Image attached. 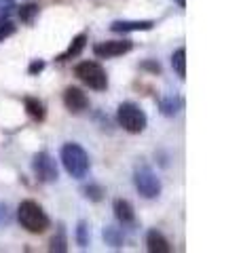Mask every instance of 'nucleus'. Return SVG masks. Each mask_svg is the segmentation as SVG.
Listing matches in <instances>:
<instances>
[{"label": "nucleus", "instance_id": "1", "mask_svg": "<svg viewBox=\"0 0 241 253\" xmlns=\"http://www.w3.org/2000/svg\"><path fill=\"white\" fill-rule=\"evenodd\" d=\"M17 219L21 228H26L28 232L32 234H43L47 228L51 226L49 215L45 213V209L40 207L36 201H21L17 207Z\"/></svg>", "mask_w": 241, "mask_h": 253}, {"label": "nucleus", "instance_id": "2", "mask_svg": "<svg viewBox=\"0 0 241 253\" xmlns=\"http://www.w3.org/2000/svg\"><path fill=\"white\" fill-rule=\"evenodd\" d=\"M60 156H61V165L68 171V175L76 179H83L87 175V171H89V154L85 152L83 146L74 144V141L63 144Z\"/></svg>", "mask_w": 241, "mask_h": 253}, {"label": "nucleus", "instance_id": "3", "mask_svg": "<svg viewBox=\"0 0 241 253\" xmlns=\"http://www.w3.org/2000/svg\"><path fill=\"white\" fill-rule=\"evenodd\" d=\"M117 121L127 133H142L148 125V118L144 114V110L138 104H133V101H123L119 106Z\"/></svg>", "mask_w": 241, "mask_h": 253}, {"label": "nucleus", "instance_id": "4", "mask_svg": "<svg viewBox=\"0 0 241 253\" xmlns=\"http://www.w3.org/2000/svg\"><path fill=\"white\" fill-rule=\"evenodd\" d=\"M74 74L93 91H106L108 89V76L98 61H80L74 68Z\"/></svg>", "mask_w": 241, "mask_h": 253}, {"label": "nucleus", "instance_id": "5", "mask_svg": "<svg viewBox=\"0 0 241 253\" xmlns=\"http://www.w3.org/2000/svg\"><path fill=\"white\" fill-rule=\"evenodd\" d=\"M133 184L144 199H157L161 194V181L148 167H138L133 171Z\"/></svg>", "mask_w": 241, "mask_h": 253}, {"label": "nucleus", "instance_id": "6", "mask_svg": "<svg viewBox=\"0 0 241 253\" xmlns=\"http://www.w3.org/2000/svg\"><path fill=\"white\" fill-rule=\"evenodd\" d=\"M32 169H34V175L38 181H45V184H51V181L58 179L60 171H58V163L49 152H38L32 158Z\"/></svg>", "mask_w": 241, "mask_h": 253}, {"label": "nucleus", "instance_id": "7", "mask_svg": "<svg viewBox=\"0 0 241 253\" xmlns=\"http://www.w3.org/2000/svg\"><path fill=\"white\" fill-rule=\"evenodd\" d=\"M133 49L131 41H106V42H98L93 46V53L102 59H110V57H119V55H125Z\"/></svg>", "mask_w": 241, "mask_h": 253}, {"label": "nucleus", "instance_id": "8", "mask_svg": "<svg viewBox=\"0 0 241 253\" xmlns=\"http://www.w3.org/2000/svg\"><path fill=\"white\" fill-rule=\"evenodd\" d=\"M155 28V21L150 19H119L110 23V30L117 34H129V32H148Z\"/></svg>", "mask_w": 241, "mask_h": 253}, {"label": "nucleus", "instance_id": "9", "mask_svg": "<svg viewBox=\"0 0 241 253\" xmlns=\"http://www.w3.org/2000/svg\"><path fill=\"white\" fill-rule=\"evenodd\" d=\"M63 104H66L70 112L80 114L83 110L89 108V97L80 89H76V86H68V89L63 91Z\"/></svg>", "mask_w": 241, "mask_h": 253}, {"label": "nucleus", "instance_id": "10", "mask_svg": "<svg viewBox=\"0 0 241 253\" xmlns=\"http://www.w3.org/2000/svg\"><path fill=\"white\" fill-rule=\"evenodd\" d=\"M146 245H148V251H152V253H170V251H174L170 241H167L159 230H150L146 234Z\"/></svg>", "mask_w": 241, "mask_h": 253}, {"label": "nucleus", "instance_id": "11", "mask_svg": "<svg viewBox=\"0 0 241 253\" xmlns=\"http://www.w3.org/2000/svg\"><path fill=\"white\" fill-rule=\"evenodd\" d=\"M112 207H115V215H117V219L120 221V224H133L135 213H133V207H131V203H129V201L117 199Z\"/></svg>", "mask_w": 241, "mask_h": 253}, {"label": "nucleus", "instance_id": "12", "mask_svg": "<svg viewBox=\"0 0 241 253\" xmlns=\"http://www.w3.org/2000/svg\"><path fill=\"white\" fill-rule=\"evenodd\" d=\"M85 46H87V34H78L74 41H72V44L66 49V53H61L58 57V61H68L72 57H76V55H80V51H83Z\"/></svg>", "mask_w": 241, "mask_h": 253}, {"label": "nucleus", "instance_id": "13", "mask_svg": "<svg viewBox=\"0 0 241 253\" xmlns=\"http://www.w3.org/2000/svg\"><path fill=\"white\" fill-rule=\"evenodd\" d=\"M23 106H26V112L34 118V121H45V106H43V101H38L36 97H26L23 99Z\"/></svg>", "mask_w": 241, "mask_h": 253}, {"label": "nucleus", "instance_id": "14", "mask_svg": "<svg viewBox=\"0 0 241 253\" xmlns=\"http://www.w3.org/2000/svg\"><path fill=\"white\" fill-rule=\"evenodd\" d=\"M172 68L180 78L186 76V49H178L172 55Z\"/></svg>", "mask_w": 241, "mask_h": 253}, {"label": "nucleus", "instance_id": "15", "mask_svg": "<svg viewBox=\"0 0 241 253\" xmlns=\"http://www.w3.org/2000/svg\"><path fill=\"white\" fill-rule=\"evenodd\" d=\"M180 106H182V101L178 97H174V95H170V97H165V99H161V112H163L165 116L178 114Z\"/></svg>", "mask_w": 241, "mask_h": 253}, {"label": "nucleus", "instance_id": "16", "mask_svg": "<svg viewBox=\"0 0 241 253\" xmlns=\"http://www.w3.org/2000/svg\"><path fill=\"white\" fill-rule=\"evenodd\" d=\"M38 13H40V6L38 4H26V6H21L19 9V17L23 23H34V19L38 17Z\"/></svg>", "mask_w": 241, "mask_h": 253}, {"label": "nucleus", "instance_id": "17", "mask_svg": "<svg viewBox=\"0 0 241 253\" xmlns=\"http://www.w3.org/2000/svg\"><path fill=\"white\" fill-rule=\"evenodd\" d=\"M51 251H58V253H63V251H68V241H66V234H63V228L60 226V230L58 234L51 239Z\"/></svg>", "mask_w": 241, "mask_h": 253}, {"label": "nucleus", "instance_id": "18", "mask_svg": "<svg viewBox=\"0 0 241 253\" xmlns=\"http://www.w3.org/2000/svg\"><path fill=\"white\" fill-rule=\"evenodd\" d=\"M76 243H78V247H83V249H87V245H89V226H87V221H78Z\"/></svg>", "mask_w": 241, "mask_h": 253}, {"label": "nucleus", "instance_id": "19", "mask_svg": "<svg viewBox=\"0 0 241 253\" xmlns=\"http://www.w3.org/2000/svg\"><path fill=\"white\" fill-rule=\"evenodd\" d=\"M104 239H106L108 245H112V247H120V245H123V234H120L119 228H106V230H104Z\"/></svg>", "mask_w": 241, "mask_h": 253}, {"label": "nucleus", "instance_id": "20", "mask_svg": "<svg viewBox=\"0 0 241 253\" xmlns=\"http://www.w3.org/2000/svg\"><path fill=\"white\" fill-rule=\"evenodd\" d=\"M85 196L87 199H91V201H102V196H104V190L100 188V186H95V184H91V186H87L85 190Z\"/></svg>", "mask_w": 241, "mask_h": 253}, {"label": "nucleus", "instance_id": "21", "mask_svg": "<svg viewBox=\"0 0 241 253\" xmlns=\"http://www.w3.org/2000/svg\"><path fill=\"white\" fill-rule=\"evenodd\" d=\"M15 9V0H0V21H4Z\"/></svg>", "mask_w": 241, "mask_h": 253}, {"label": "nucleus", "instance_id": "22", "mask_svg": "<svg viewBox=\"0 0 241 253\" xmlns=\"http://www.w3.org/2000/svg\"><path fill=\"white\" fill-rule=\"evenodd\" d=\"M15 30H17V28H15L11 21H0V42L6 41L9 36H13Z\"/></svg>", "mask_w": 241, "mask_h": 253}, {"label": "nucleus", "instance_id": "23", "mask_svg": "<svg viewBox=\"0 0 241 253\" xmlns=\"http://www.w3.org/2000/svg\"><path fill=\"white\" fill-rule=\"evenodd\" d=\"M45 70V61H34L30 66V74H36V72H43Z\"/></svg>", "mask_w": 241, "mask_h": 253}, {"label": "nucleus", "instance_id": "24", "mask_svg": "<svg viewBox=\"0 0 241 253\" xmlns=\"http://www.w3.org/2000/svg\"><path fill=\"white\" fill-rule=\"evenodd\" d=\"M178 4L180 6H186V0H178Z\"/></svg>", "mask_w": 241, "mask_h": 253}]
</instances>
